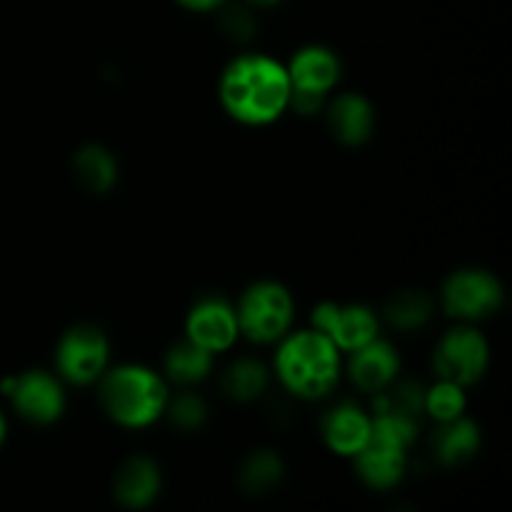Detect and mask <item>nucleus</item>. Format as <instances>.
<instances>
[{
    "label": "nucleus",
    "mask_w": 512,
    "mask_h": 512,
    "mask_svg": "<svg viewBox=\"0 0 512 512\" xmlns=\"http://www.w3.org/2000/svg\"><path fill=\"white\" fill-rule=\"evenodd\" d=\"M328 123L340 143L360 145L370 138V133H373L375 115L363 95L345 93L330 105Z\"/></svg>",
    "instance_id": "dca6fc26"
},
{
    "label": "nucleus",
    "mask_w": 512,
    "mask_h": 512,
    "mask_svg": "<svg viewBox=\"0 0 512 512\" xmlns=\"http://www.w3.org/2000/svg\"><path fill=\"white\" fill-rule=\"evenodd\" d=\"M223 388L230 398L248 403V400H255L268 388V370L258 360H238L223 375Z\"/></svg>",
    "instance_id": "412c9836"
},
{
    "label": "nucleus",
    "mask_w": 512,
    "mask_h": 512,
    "mask_svg": "<svg viewBox=\"0 0 512 512\" xmlns=\"http://www.w3.org/2000/svg\"><path fill=\"white\" fill-rule=\"evenodd\" d=\"M290 90H303V93L325 95L340 78V60L333 50L310 45L295 53L288 68Z\"/></svg>",
    "instance_id": "ddd939ff"
},
{
    "label": "nucleus",
    "mask_w": 512,
    "mask_h": 512,
    "mask_svg": "<svg viewBox=\"0 0 512 512\" xmlns=\"http://www.w3.org/2000/svg\"><path fill=\"white\" fill-rule=\"evenodd\" d=\"M398 370L400 360L395 348L378 338L365 343L363 348L353 350V358H350V378L355 380L360 390H368V393H380V390L388 388Z\"/></svg>",
    "instance_id": "f8f14e48"
},
{
    "label": "nucleus",
    "mask_w": 512,
    "mask_h": 512,
    "mask_svg": "<svg viewBox=\"0 0 512 512\" xmlns=\"http://www.w3.org/2000/svg\"><path fill=\"white\" fill-rule=\"evenodd\" d=\"M488 343L480 333L470 328L450 330L443 340H440L438 350H435V370H438L440 380H450V383L473 385L480 380V375L488 368Z\"/></svg>",
    "instance_id": "0eeeda50"
},
{
    "label": "nucleus",
    "mask_w": 512,
    "mask_h": 512,
    "mask_svg": "<svg viewBox=\"0 0 512 512\" xmlns=\"http://www.w3.org/2000/svg\"><path fill=\"white\" fill-rule=\"evenodd\" d=\"M210 365H213V353L195 345L193 340L173 345L165 358V370L178 383H198L210 373Z\"/></svg>",
    "instance_id": "aec40b11"
},
{
    "label": "nucleus",
    "mask_w": 512,
    "mask_h": 512,
    "mask_svg": "<svg viewBox=\"0 0 512 512\" xmlns=\"http://www.w3.org/2000/svg\"><path fill=\"white\" fill-rule=\"evenodd\" d=\"M435 455L443 465H460L473 458L480 448L478 425L465 420L463 415L448 423H440V430L433 440Z\"/></svg>",
    "instance_id": "f3484780"
},
{
    "label": "nucleus",
    "mask_w": 512,
    "mask_h": 512,
    "mask_svg": "<svg viewBox=\"0 0 512 512\" xmlns=\"http://www.w3.org/2000/svg\"><path fill=\"white\" fill-rule=\"evenodd\" d=\"M313 325L335 348L348 353L378 338V318L365 305L323 303L315 308Z\"/></svg>",
    "instance_id": "1a4fd4ad"
},
{
    "label": "nucleus",
    "mask_w": 512,
    "mask_h": 512,
    "mask_svg": "<svg viewBox=\"0 0 512 512\" xmlns=\"http://www.w3.org/2000/svg\"><path fill=\"white\" fill-rule=\"evenodd\" d=\"M100 400L110 418L123 428H145L168 408V388L163 380L140 365H123L105 375Z\"/></svg>",
    "instance_id": "7ed1b4c3"
},
{
    "label": "nucleus",
    "mask_w": 512,
    "mask_h": 512,
    "mask_svg": "<svg viewBox=\"0 0 512 512\" xmlns=\"http://www.w3.org/2000/svg\"><path fill=\"white\" fill-rule=\"evenodd\" d=\"M3 440H5V420L3 415H0V445H3Z\"/></svg>",
    "instance_id": "bb28decb"
},
{
    "label": "nucleus",
    "mask_w": 512,
    "mask_h": 512,
    "mask_svg": "<svg viewBox=\"0 0 512 512\" xmlns=\"http://www.w3.org/2000/svg\"><path fill=\"white\" fill-rule=\"evenodd\" d=\"M185 333H188V340L208 353H223L235 343L240 328L235 310L225 300L205 298L190 310Z\"/></svg>",
    "instance_id": "9b49d317"
},
{
    "label": "nucleus",
    "mask_w": 512,
    "mask_h": 512,
    "mask_svg": "<svg viewBox=\"0 0 512 512\" xmlns=\"http://www.w3.org/2000/svg\"><path fill=\"white\" fill-rule=\"evenodd\" d=\"M220 100L240 123H273L290 103L288 70L263 55H243L225 68Z\"/></svg>",
    "instance_id": "f257e3e1"
},
{
    "label": "nucleus",
    "mask_w": 512,
    "mask_h": 512,
    "mask_svg": "<svg viewBox=\"0 0 512 512\" xmlns=\"http://www.w3.org/2000/svg\"><path fill=\"white\" fill-rule=\"evenodd\" d=\"M275 370H278V378L283 380L285 388L298 398H323L338 383V348L318 330L295 333L278 350Z\"/></svg>",
    "instance_id": "f03ea898"
},
{
    "label": "nucleus",
    "mask_w": 512,
    "mask_h": 512,
    "mask_svg": "<svg viewBox=\"0 0 512 512\" xmlns=\"http://www.w3.org/2000/svg\"><path fill=\"white\" fill-rule=\"evenodd\" d=\"M280 478H283V465H280L278 455L270 450H258L240 468V485L250 495L268 493L280 483Z\"/></svg>",
    "instance_id": "4be33fe9"
},
{
    "label": "nucleus",
    "mask_w": 512,
    "mask_h": 512,
    "mask_svg": "<svg viewBox=\"0 0 512 512\" xmlns=\"http://www.w3.org/2000/svg\"><path fill=\"white\" fill-rule=\"evenodd\" d=\"M73 170L80 185L90 193H108L115 185V178H118V163L100 145H85L83 150H78L73 160Z\"/></svg>",
    "instance_id": "a211bd4d"
},
{
    "label": "nucleus",
    "mask_w": 512,
    "mask_h": 512,
    "mask_svg": "<svg viewBox=\"0 0 512 512\" xmlns=\"http://www.w3.org/2000/svg\"><path fill=\"white\" fill-rule=\"evenodd\" d=\"M423 410H428L438 423H448V420L460 418L465 410L463 388L450 383V380H440L435 388H430L428 393H425Z\"/></svg>",
    "instance_id": "5701e85b"
},
{
    "label": "nucleus",
    "mask_w": 512,
    "mask_h": 512,
    "mask_svg": "<svg viewBox=\"0 0 512 512\" xmlns=\"http://www.w3.org/2000/svg\"><path fill=\"white\" fill-rule=\"evenodd\" d=\"M415 440V420L393 413H378L370 425L368 443L355 455L358 473L370 488L388 490L405 473V450Z\"/></svg>",
    "instance_id": "20e7f679"
},
{
    "label": "nucleus",
    "mask_w": 512,
    "mask_h": 512,
    "mask_svg": "<svg viewBox=\"0 0 512 512\" xmlns=\"http://www.w3.org/2000/svg\"><path fill=\"white\" fill-rule=\"evenodd\" d=\"M165 410L170 413V420H173V423L183 430L198 428V425L205 420V413H208L203 405V400H200L198 395H190V393L178 395L173 403L168 400V408Z\"/></svg>",
    "instance_id": "b1692460"
},
{
    "label": "nucleus",
    "mask_w": 512,
    "mask_h": 512,
    "mask_svg": "<svg viewBox=\"0 0 512 512\" xmlns=\"http://www.w3.org/2000/svg\"><path fill=\"white\" fill-rule=\"evenodd\" d=\"M15 410L30 423H53L65 410V395L58 380L43 370H30L5 383Z\"/></svg>",
    "instance_id": "9d476101"
},
{
    "label": "nucleus",
    "mask_w": 512,
    "mask_h": 512,
    "mask_svg": "<svg viewBox=\"0 0 512 512\" xmlns=\"http://www.w3.org/2000/svg\"><path fill=\"white\" fill-rule=\"evenodd\" d=\"M433 315V300L423 290H403L385 305V318L398 330H418Z\"/></svg>",
    "instance_id": "6ab92c4d"
},
{
    "label": "nucleus",
    "mask_w": 512,
    "mask_h": 512,
    "mask_svg": "<svg viewBox=\"0 0 512 512\" xmlns=\"http://www.w3.org/2000/svg\"><path fill=\"white\" fill-rule=\"evenodd\" d=\"M250 3H255V5H275V3H280V0H250Z\"/></svg>",
    "instance_id": "a878e982"
},
{
    "label": "nucleus",
    "mask_w": 512,
    "mask_h": 512,
    "mask_svg": "<svg viewBox=\"0 0 512 512\" xmlns=\"http://www.w3.org/2000/svg\"><path fill=\"white\" fill-rule=\"evenodd\" d=\"M108 365V340L93 325L68 330L58 345V370L75 385H88L103 375Z\"/></svg>",
    "instance_id": "6e6552de"
},
{
    "label": "nucleus",
    "mask_w": 512,
    "mask_h": 512,
    "mask_svg": "<svg viewBox=\"0 0 512 512\" xmlns=\"http://www.w3.org/2000/svg\"><path fill=\"white\" fill-rule=\"evenodd\" d=\"M373 420L358 408V405L343 403L330 410L323 420V438L328 448L338 455L355 458L370 438Z\"/></svg>",
    "instance_id": "4468645a"
},
{
    "label": "nucleus",
    "mask_w": 512,
    "mask_h": 512,
    "mask_svg": "<svg viewBox=\"0 0 512 512\" xmlns=\"http://www.w3.org/2000/svg\"><path fill=\"white\" fill-rule=\"evenodd\" d=\"M183 8L195 10V13H205V10H215L225 3V0H178Z\"/></svg>",
    "instance_id": "393cba45"
},
{
    "label": "nucleus",
    "mask_w": 512,
    "mask_h": 512,
    "mask_svg": "<svg viewBox=\"0 0 512 512\" xmlns=\"http://www.w3.org/2000/svg\"><path fill=\"white\" fill-rule=\"evenodd\" d=\"M503 305V285L488 270H460L443 288L445 313L460 320H480Z\"/></svg>",
    "instance_id": "423d86ee"
},
{
    "label": "nucleus",
    "mask_w": 512,
    "mask_h": 512,
    "mask_svg": "<svg viewBox=\"0 0 512 512\" xmlns=\"http://www.w3.org/2000/svg\"><path fill=\"white\" fill-rule=\"evenodd\" d=\"M238 328L255 343H273L293 323V298L278 283H258L245 290L238 305Z\"/></svg>",
    "instance_id": "39448f33"
},
{
    "label": "nucleus",
    "mask_w": 512,
    "mask_h": 512,
    "mask_svg": "<svg viewBox=\"0 0 512 512\" xmlns=\"http://www.w3.org/2000/svg\"><path fill=\"white\" fill-rule=\"evenodd\" d=\"M113 493L120 505L130 510L148 508L160 493V473L153 460L130 458L118 468L113 480Z\"/></svg>",
    "instance_id": "2eb2a0df"
}]
</instances>
